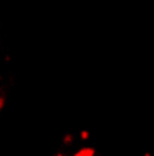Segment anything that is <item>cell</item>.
I'll list each match as a JSON object with an SVG mask.
<instances>
[{
	"label": "cell",
	"mask_w": 154,
	"mask_h": 156,
	"mask_svg": "<svg viewBox=\"0 0 154 156\" xmlns=\"http://www.w3.org/2000/svg\"><path fill=\"white\" fill-rule=\"evenodd\" d=\"M96 154V149L91 146H84V147H79L72 156H94Z\"/></svg>",
	"instance_id": "cell-1"
},
{
	"label": "cell",
	"mask_w": 154,
	"mask_h": 156,
	"mask_svg": "<svg viewBox=\"0 0 154 156\" xmlns=\"http://www.w3.org/2000/svg\"><path fill=\"white\" fill-rule=\"evenodd\" d=\"M55 156H67V154H64V153H57Z\"/></svg>",
	"instance_id": "cell-2"
}]
</instances>
